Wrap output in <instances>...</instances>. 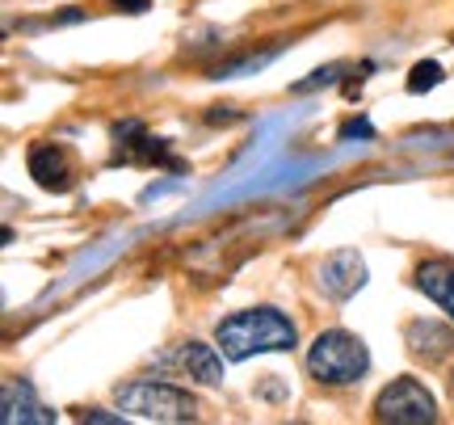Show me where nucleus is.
Returning <instances> with one entry per match:
<instances>
[{"label":"nucleus","mask_w":454,"mask_h":425,"mask_svg":"<svg viewBox=\"0 0 454 425\" xmlns=\"http://www.w3.org/2000/svg\"><path fill=\"white\" fill-rule=\"evenodd\" d=\"M215 345L223 350L227 362H244L253 354H286L299 345L294 325L274 308H253V311H236L219 320L215 328Z\"/></svg>","instance_id":"1"},{"label":"nucleus","mask_w":454,"mask_h":425,"mask_svg":"<svg viewBox=\"0 0 454 425\" xmlns=\"http://www.w3.org/2000/svg\"><path fill=\"white\" fill-rule=\"evenodd\" d=\"M308 371H311V379H320L328 388H349V383H357V379L371 371V354H366L362 337L345 333V328H328V333H320L311 342Z\"/></svg>","instance_id":"2"},{"label":"nucleus","mask_w":454,"mask_h":425,"mask_svg":"<svg viewBox=\"0 0 454 425\" xmlns=\"http://www.w3.org/2000/svg\"><path fill=\"white\" fill-rule=\"evenodd\" d=\"M118 405L144 421H194L198 417L194 396L173 383H160V379H139V383L118 388Z\"/></svg>","instance_id":"3"},{"label":"nucleus","mask_w":454,"mask_h":425,"mask_svg":"<svg viewBox=\"0 0 454 425\" xmlns=\"http://www.w3.org/2000/svg\"><path fill=\"white\" fill-rule=\"evenodd\" d=\"M374 417L391 425H429L438 421V400L417 379H395L374 396Z\"/></svg>","instance_id":"4"},{"label":"nucleus","mask_w":454,"mask_h":425,"mask_svg":"<svg viewBox=\"0 0 454 425\" xmlns=\"http://www.w3.org/2000/svg\"><path fill=\"white\" fill-rule=\"evenodd\" d=\"M366 287V262L357 257L354 248H340L333 253L325 265H320V291L328 299H349L354 291Z\"/></svg>","instance_id":"5"},{"label":"nucleus","mask_w":454,"mask_h":425,"mask_svg":"<svg viewBox=\"0 0 454 425\" xmlns=\"http://www.w3.org/2000/svg\"><path fill=\"white\" fill-rule=\"evenodd\" d=\"M0 421L4 425H17V421H38V425H51L55 413L34 396V388L21 379V383H4V396H0Z\"/></svg>","instance_id":"6"},{"label":"nucleus","mask_w":454,"mask_h":425,"mask_svg":"<svg viewBox=\"0 0 454 425\" xmlns=\"http://www.w3.org/2000/svg\"><path fill=\"white\" fill-rule=\"evenodd\" d=\"M30 177L51 190V194H64L72 190V169H67V156L55 144H34L30 147Z\"/></svg>","instance_id":"7"},{"label":"nucleus","mask_w":454,"mask_h":425,"mask_svg":"<svg viewBox=\"0 0 454 425\" xmlns=\"http://www.w3.org/2000/svg\"><path fill=\"white\" fill-rule=\"evenodd\" d=\"M177 362L181 371L198 383H223V350H215V345H202V342H185L177 350Z\"/></svg>","instance_id":"8"},{"label":"nucleus","mask_w":454,"mask_h":425,"mask_svg":"<svg viewBox=\"0 0 454 425\" xmlns=\"http://www.w3.org/2000/svg\"><path fill=\"white\" fill-rule=\"evenodd\" d=\"M404 342H408V350H412L417 358L438 362V358H446V354H450L454 333H450V328H442L438 320H412V325L404 328Z\"/></svg>","instance_id":"9"},{"label":"nucleus","mask_w":454,"mask_h":425,"mask_svg":"<svg viewBox=\"0 0 454 425\" xmlns=\"http://www.w3.org/2000/svg\"><path fill=\"white\" fill-rule=\"evenodd\" d=\"M417 291H425L454 320V265L450 262H425L417 265Z\"/></svg>","instance_id":"10"},{"label":"nucleus","mask_w":454,"mask_h":425,"mask_svg":"<svg viewBox=\"0 0 454 425\" xmlns=\"http://www.w3.org/2000/svg\"><path fill=\"white\" fill-rule=\"evenodd\" d=\"M442 81H446V72H442V64H434V59H425V64H417L412 72H408V93H429V89H438Z\"/></svg>","instance_id":"11"},{"label":"nucleus","mask_w":454,"mask_h":425,"mask_svg":"<svg viewBox=\"0 0 454 425\" xmlns=\"http://www.w3.org/2000/svg\"><path fill=\"white\" fill-rule=\"evenodd\" d=\"M340 76V64H328V67H320V72H311L308 81H299L294 84V93H308V89H320V84H333Z\"/></svg>","instance_id":"12"},{"label":"nucleus","mask_w":454,"mask_h":425,"mask_svg":"<svg viewBox=\"0 0 454 425\" xmlns=\"http://www.w3.org/2000/svg\"><path fill=\"white\" fill-rule=\"evenodd\" d=\"M354 135H362V139H371L374 135V127L366 122V118H349L345 127H340V139H354Z\"/></svg>","instance_id":"13"},{"label":"nucleus","mask_w":454,"mask_h":425,"mask_svg":"<svg viewBox=\"0 0 454 425\" xmlns=\"http://www.w3.org/2000/svg\"><path fill=\"white\" fill-rule=\"evenodd\" d=\"M84 421H98V425H122V417H118V413H106V409H93V413H84Z\"/></svg>","instance_id":"14"},{"label":"nucleus","mask_w":454,"mask_h":425,"mask_svg":"<svg viewBox=\"0 0 454 425\" xmlns=\"http://www.w3.org/2000/svg\"><path fill=\"white\" fill-rule=\"evenodd\" d=\"M114 4H122L127 13H147V0H114Z\"/></svg>","instance_id":"15"},{"label":"nucleus","mask_w":454,"mask_h":425,"mask_svg":"<svg viewBox=\"0 0 454 425\" xmlns=\"http://www.w3.org/2000/svg\"><path fill=\"white\" fill-rule=\"evenodd\" d=\"M450 388H454V375H450Z\"/></svg>","instance_id":"16"}]
</instances>
